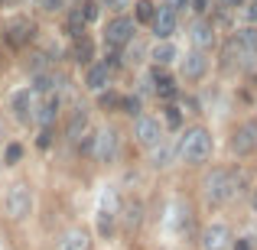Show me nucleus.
<instances>
[{
	"instance_id": "nucleus-14",
	"label": "nucleus",
	"mask_w": 257,
	"mask_h": 250,
	"mask_svg": "<svg viewBox=\"0 0 257 250\" xmlns=\"http://www.w3.org/2000/svg\"><path fill=\"white\" fill-rule=\"evenodd\" d=\"M192 43L195 49H205V52L218 46V30H215L212 20H195L192 23Z\"/></svg>"
},
{
	"instance_id": "nucleus-13",
	"label": "nucleus",
	"mask_w": 257,
	"mask_h": 250,
	"mask_svg": "<svg viewBox=\"0 0 257 250\" xmlns=\"http://www.w3.org/2000/svg\"><path fill=\"white\" fill-rule=\"evenodd\" d=\"M228 244H231V231L221 221H215L202 231V250H228Z\"/></svg>"
},
{
	"instance_id": "nucleus-2",
	"label": "nucleus",
	"mask_w": 257,
	"mask_h": 250,
	"mask_svg": "<svg viewBox=\"0 0 257 250\" xmlns=\"http://www.w3.org/2000/svg\"><path fill=\"white\" fill-rule=\"evenodd\" d=\"M134 33H137V17H114L104 26V46L107 49H124L134 43Z\"/></svg>"
},
{
	"instance_id": "nucleus-6",
	"label": "nucleus",
	"mask_w": 257,
	"mask_h": 250,
	"mask_svg": "<svg viewBox=\"0 0 257 250\" xmlns=\"http://www.w3.org/2000/svg\"><path fill=\"white\" fill-rule=\"evenodd\" d=\"M4 36H7V43H10L13 49H26V46L36 39V23H33V20H26V17H17V20H10V23H7Z\"/></svg>"
},
{
	"instance_id": "nucleus-38",
	"label": "nucleus",
	"mask_w": 257,
	"mask_h": 250,
	"mask_svg": "<svg viewBox=\"0 0 257 250\" xmlns=\"http://www.w3.org/2000/svg\"><path fill=\"white\" fill-rule=\"evenodd\" d=\"M166 4H170L173 10H176V13H182V10H186L189 4H192V0H166Z\"/></svg>"
},
{
	"instance_id": "nucleus-11",
	"label": "nucleus",
	"mask_w": 257,
	"mask_h": 250,
	"mask_svg": "<svg viewBox=\"0 0 257 250\" xmlns=\"http://www.w3.org/2000/svg\"><path fill=\"white\" fill-rule=\"evenodd\" d=\"M36 91L33 88H20V91H13V98H10V111H13V117L20 120V124H30L33 117H36Z\"/></svg>"
},
{
	"instance_id": "nucleus-15",
	"label": "nucleus",
	"mask_w": 257,
	"mask_h": 250,
	"mask_svg": "<svg viewBox=\"0 0 257 250\" xmlns=\"http://www.w3.org/2000/svg\"><path fill=\"white\" fill-rule=\"evenodd\" d=\"M111 65L107 62H91L88 65V72H85V85H88V91H104L107 82H111Z\"/></svg>"
},
{
	"instance_id": "nucleus-24",
	"label": "nucleus",
	"mask_w": 257,
	"mask_h": 250,
	"mask_svg": "<svg viewBox=\"0 0 257 250\" xmlns=\"http://www.w3.org/2000/svg\"><path fill=\"white\" fill-rule=\"evenodd\" d=\"M170 159H173V146L166 143V140H163V143H157V146H153V150H150V163L157 166V169L170 166Z\"/></svg>"
},
{
	"instance_id": "nucleus-22",
	"label": "nucleus",
	"mask_w": 257,
	"mask_h": 250,
	"mask_svg": "<svg viewBox=\"0 0 257 250\" xmlns=\"http://www.w3.org/2000/svg\"><path fill=\"white\" fill-rule=\"evenodd\" d=\"M85 13H82V7H78V10H72L69 13V20H65V33H69L72 39H78V36H85Z\"/></svg>"
},
{
	"instance_id": "nucleus-17",
	"label": "nucleus",
	"mask_w": 257,
	"mask_h": 250,
	"mask_svg": "<svg viewBox=\"0 0 257 250\" xmlns=\"http://www.w3.org/2000/svg\"><path fill=\"white\" fill-rule=\"evenodd\" d=\"M59 250H91V234L85 227H69L59 237Z\"/></svg>"
},
{
	"instance_id": "nucleus-39",
	"label": "nucleus",
	"mask_w": 257,
	"mask_h": 250,
	"mask_svg": "<svg viewBox=\"0 0 257 250\" xmlns=\"http://www.w3.org/2000/svg\"><path fill=\"white\" fill-rule=\"evenodd\" d=\"M221 7H228V10H238V7H247V0H221Z\"/></svg>"
},
{
	"instance_id": "nucleus-18",
	"label": "nucleus",
	"mask_w": 257,
	"mask_h": 250,
	"mask_svg": "<svg viewBox=\"0 0 257 250\" xmlns=\"http://www.w3.org/2000/svg\"><path fill=\"white\" fill-rule=\"evenodd\" d=\"M59 111H62V104H59V94H49V98L43 101V104L36 107V120L39 127H52L59 120Z\"/></svg>"
},
{
	"instance_id": "nucleus-10",
	"label": "nucleus",
	"mask_w": 257,
	"mask_h": 250,
	"mask_svg": "<svg viewBox=\"0 0 257 250\" xmlns=\"http://www.w3.org/2000/svg\"><path fill=\"white\" fill-rule=\"evenodd\" d=\"M205 72H208L205 49H192L179 59V75L186 78V82H199V78H205Z\"/></svg>"
},
{
	"instance_id": "nucleus-35",
	"label": "nucleus",
	"mask_w": 257,
	"mask_h": 250,
	"mask_svg": "<svg viewBox=\"0 0 257 250\" xmlns=\"http://www.w3.org/2000/svg\"><path fill=\"white\" fill-rule=\"evenodd\" d=\"M247 23H257V0H247V10H244Z\"/></svg>"
},
{
	"instance_id": "nucleus-16",
	"label": "nucleus",
	"mask_w": 257,
	"mask_h": 250,
	"mask_svg": "<svg viewBox=\"0 0 257 250\" xmlns=\"http://www.w3.org/2000/svg\"><path fill=\"white\" fill-rule=\"evenodd\" d=\"M120 221H124V231H137L140 224H144V201L140 198H127L124 205H120Z\"/></svg>"
},
{
	"instance_id": "nucleus-33",
	"label": "nucleus",
	"mask_w": 257,
	"mask_h": 250,
	"mask_svg": "<svg viewBox=\"0 0 257 250\" xmlns=\"http://www.w3.org/2000/svg\"><path fill=\"white\" fill-rule=\"evenodd\" d=\"M166 124H170V127H179L182 124V114H179V107H166Z\"/></svg>"
},
{
	"instance_id": "nucleus-41",
	"label": "nucleus",
	"mask_w": 257,
	"mask_h": 250,
	"mask_svg": "<svg viewBox=\"0 0 257 250\" xmlns=\"http://www.w3.org/2000/svg\"><path fill=\"white\" fill-rule=\"evenodd\" d=\"M234 250H251V240H247V237H238V240H234Z\"/></svg>"
},
{
	"instance_id": "nucleus-36",
	"label": "nucleus",
	"mask_w": 257,
	"mask_h": 250,
	"mask_svg": "<svg viewBox=\"0 0 257 250\" xmlns=\"http://www.w3.org/2000/svg\"><path fill=\"white\" fill-rule=\"evenodd\" d=\"M104 7H111V10H124V7H131L134 0H101Z\"/></svg>"
},
{
	"instance_id": "nucleus-32",
	"label": "nucleus",
	"mask_w": 257,
	"mask_h": 250,
	"mask_svg": "<svg viewBox=\"0 0 257 250\" xmlns=\"http://www.w3.org/2000/svg\"><path fill=\"white\" fill-rule=\"evenodd\" d=\"M98 7H104V4H94V0H85V4H82V13H85V20H88V23H91V20H98Z\"/></svg>"
},
{
	"instance_id": "nucleus-26",
	"label": "nucleus",
	"mask_w": 257,
	"mask_h": 250,
	"mask_svg": "<svg viewBox=\"0 0 257 250\" xmlns=\"http://www.w3.org/2000/svg\"><path fill=\"white\" fill-rule=\"evenodd\" d=\"M238 43L247 49V56H254L257 59V26L251 23V26H244V30L238 33Z\"/></svg>"
},
{
	"instance_id": "nucleus-28",
	"label": "nucleus",
	"mask_w": 257,
	"mask_h": 250,
	"mask_svg": "<svg viewBox=\"0 0 257 250\" xmlns=\"http://www.w3.org/2000/svg\"><path fill=\"white\" fill-rule=\"evenodd\" d=\"M134 17H137V23H153V17H157V7H153V0H137V7H134Z\"/></svg>"
},
{
	"instance_id": "nucleus-19",
	"label": "nucleus",
	"mask_w": 257,
	"mask_h": 250,
	"mask_svg": "<svg viewBox=\"0 0 257 250\" xmlns=\"http://www.w3.org/2000/svg\"><path fill=\"white\" fill-rule=\"evenodd\" d=\"M88 133V111H82V107H75L69 117V127H65V137L72 140V143H82V137Z\"/></svg>"
},
{
	"instance_id": "nucleus-27",
	"label": "nucleus",
	"mask_w": 257,
	"mask_h": 250,
	"mask_svg": "<svg viewBox=\"0 0 257 250\" xmlns=\"http://www.w3.org/2000/svg\"><path fill=\"white\" fill-rule=\"evenodd\" d=\"M98 107L101 111H120L124 107V98L117 91H98Z\"/></svg>"
},
{
	"instance_id": "nucleus-9",
	"label": "nucleus",
	"mask_w": 257,
	"mask_h": 250,
	"mask_svg": "<svg viewBox=\"0 0 257 250\" xmlns=\"http://www.w3.org/2000/svg\"><path fill=\"white\" fill-rule=\"evenodd\" d=\"M134 133H137V143L147 146V150H153L157 143H163V124H160V117H144V114H140Z\"/></svg>"
},
{
	"instance_id": "nucleus-1",
	"label": "nucleus",
	"mask_w": 257,
	"mask_h": 250,
	"mask_svg": "<svg viewBox=\"0 0 257 250\" xmlns=\"http://www.w3.org/2000/svg\"><path fill=\"white\" fill-rule=\"evenodd\" d=\"M179 156H182V163H189V166H202L212 156V133H208L205 127L186 130L182 140H179Z\"/></svg>"
},
{
	"instance_id": "nucleus-21",
	"label": "nucleus",
	"mask_w": 257,
	"mask_h": 250,
	"mask_svg": "<svg viewBox=\"0 0 257 250\" xmlns=\"http://www.w3.org/2000/svg\"><path fill=\"white\" fill-rule=\"evenodd\" d=\"M153 85H157V94H163V98H173V94H176L173 78L166 75V65H157V72H153Z\"/></svg>"
},
{
	"instance_id": "nucleus-31",
	"label": "nucleus",
	"mask_w": 257,
	"mask_h": 250,
	"mask_svg": "<svg viewBox=\"0 0 257 250\" xmlns=\"http://www.w3.org/2000/svg\"><path fill=\"white\" fill-rule=\"evenodd\" d=\"M140 107H144V104H140V98H137V94H131V98H124V107H120V111L131 114V117H140Z\"/></svg>"
},
{
	"instance_id": "nucleus-42",
	"label": "nucleus",
	"mask_w": 257,
	"mask_h": 250,
	"mask_svg": "<svg viewBox=\"0 0 257 250\" xmlns=\"http://www.w3.org/2000/svg\"><path fill=\"white\" fill-rule=\"evenodd\" d=\"M251 211L257 214V185H254V195H251Z\"/></svg>"
},
{
	"instance_id": "nucleus-34",
	"label": "nucleus",
	"mask_w": 257,
	"mask_h": 250,
	"mask_svg": "<svg viewBox=\"0 0 257 250\" xmlns=\"http://www.w3.org/2000/svg\"><path fill=\"white\" fill-rule=\"evenodd\" d=\"M36 143H39V150H49L52 146V127H43V133H39Z\"/></svg>"
},
{
	"instance_id": "nucleus-37",
	"label": "nucleus",
	"mask_w": 257,
	"mask_h": 250,
	"mask_svg": "<svg viewBox=\"0 0 257 250\" xmlns=\"http://www.w3.org/2000/svg\"><path fill=\"white\" fill-rule=\"evenodd\" d=\"M43 4V10H59V7H65V0H39Z\"/></svg>"
},
{
	"instance_id": "nucleus-23",
	"label": "nucleus",
	"mask_w": 257,
	"mask_h": 250,
	"mask_svg": "<svg viewBox=\"0 0 257 250\" xmlns=\"http://www.w3.org/2000/svg\"><path fill=\"white\" fill-rule=\"evenodd\" d=\"M52 88H56V75H52V72L39 69L36 75H33V91L36 94H52Z\"/></svg>"
},
{
	"instance_id": "nucleus-25",
	"label": "nucleus",
	"mask_w": 257,
	"mask_h": 250,
	"mask_svg": "<svg viewBox=\"0 0 257 250\" xmlns=\"http://www.w3.org/2000/svg\"><path fill=\"white\" fill-rule=\"evenodd\" d=\"M91 56H94L91 39L78 36V39H75V62H78V65H91Z\"/></svg>"
},
{
	"instance_id": "nucleus-30",
	"label": "nucleus",
	"mask_w": 257,
	"mask_h": 250,
	"mask_svg": "<svg viewBox=\"0 0 257 250\" xmlns=\"http://www.w3.org/2000/svg\"><path fill=\"white\" fill-rule=\"evenodd\" d=\"M4 159H7V166H17L20 159H23V146H20V143H7Z\"/></svg>"
},
{
	"instance_id": "nucleus-43",
	"label": "nucleus",
	"mask_w": 257,
	"mask_h": 250,
	"mask_svg": "<svg viewBox=\"0 0 257 250\" xmlns=\"http://www.w3.org/2000/svg\"><path fill=\"white\" fill-rule=\"evenodd\" d=\"M0 7H4V0H0Z\"/></svg>"
},
{
	"instance_id": "nucleus-5",
	"label": "nucleus",
	"mask_w": 257,
	"mask_h": 250,
	"mask_svg": "<svg viewBox=\"0 0 257 250\" xmlns=\"http://www.w3.org/2000/svg\"><path fill=\"white\" fill-rule=\"evenodd\" d=\"M117 218H120V198H117L114 188H107V192L101 195V208H98V234L101 237H111L114 234Z\"/></svg>"
},
{
	"instance_id": "nucleus-4",
	"label": "nucleus",
	"mask_w": 257,
	"mask_h": 250,
	"mask_svg": "<svg viewBox=\"0 0 257 250\" xmlns=\"http://www.w3.org/2000/svg\"><path fill=\"white\" fill-rule=\"evenodd\" d=\"M4 205H7V214H10L13 221L30 218V211H33V188L26 185V182H13V185L7 188Z\"/></svg>"
},
{
	"instance_id": "nucleus-3",
	"label": "nucleus",
	"mask_w": 257,
	"mask_h": 250,
	"mask_svg": "<svg viewBox=\"0 0 257 250\" xmlns=\"http://www.w3.org/2000/svg\"><path fill=\"white\" fill-rule=\"evenodd\" d=\"M205 198L212 205L234 198V169H212V175L205 179Z\"/></svg>"
},
{
	"instance_id": "nucleus-40",
	"label": "nucleus",
	"mask_w": 257,
	"mask_h": 250,
	"mask_svg": "<svg viewBox=\"0 0 257 250\" xmlns=\"http://www.w3.org/2000/svg\"><path fill=\"white\" fill-rule=\"evenodd\" d=\"M208 7H212V4H208V0H192V10H195V13H205Z\"/></svg>"
},
{
	"instance_id": "nucleus-7",
	"label": "nucleus",
	"mask_w": 257,
	"mask_h": 250,
	"mask_svg": "<svg viewBox=\"0 0 257 250\" xmlns=\"http://www.w3.org/2000/svg\"><path fill=\"white\" fill-rule=\"evenodd\" d=\"M117 146H120L117 130H111V127H101V130L94 133V150H91V156L98 159V163H111V159L117 156Z\"/></svg>"
},
{
	"instance_id": "nucleus-20",
	"label": "nucleus",
	"mask_w": 257,
	"mask_h": 250,
	"mask_svg": "<svg viewBox=\"0 0 257 250\" xmlns=\"http://www.w3.org/2000/svg\"><path fill=\"white\" fill-rule=\"evenodd\" d=\"M150 59H153V65H173L179 59V49H176L170 39H157V46L150 49Z\"/></svg>"
},
{
	"instance_id": "nucleus-29",
	"label": "nucleus",
	"mask_w": 257,
	"mask_h": 250,
	"mask_svg": "<svg viewBox=\"0 0 257 250\" xmlns=\"http://www.w3.org/2000/svg\"><path fill=\"white\" fill-rule=\"evenodd\" d=\"M176 231H179V234L192 231V211H189V205L186 208H176Z\"/></svg>"
},
{
	"instance_id": "nucleus-12",
	"label": "nucleus",
	"mask_w": 257,
	"mask_h": 250,
	"mask_svg": "<svg viewBox=\"0 0 257 250\" xmlns=\"http://www.w3.org/2000/svg\"><path fill=\"white\" fill-rule=\"evenodd\" d=\"M150 26H153V36L157 39H170L176 33V26H179V13L170 4H163V7H157V17H153Z\"/></svg>"
},
{
	"instance_id": "nucleus-8",
	"label": "nucleus",
	"mask_w": 257,
	"mask_h": 250,
	"mask_svg": "<svg viewBox=\"0 0 257 250\" xmlns=\"http://www.w3.org/2000/svg\"><path fill=\"white\" fill-rule=\"evenodd\" d=\"M257 150V120H247L231 133V153L234 156H251Z\"/></svg>"
}]
</instances>
